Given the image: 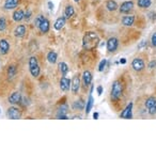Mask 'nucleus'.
Wrapping results in <instances>:
<instances>
[{"label":"nucleus","instance_id":"f257e3e1","mask_svg":"<svg viewBox=\"0 0 156 157\" xmlns=\"http://www.w3.org/2000/svg\"><path fill=\"white\" fill-rule=\"evenodd\" d=\"M98 43H100V37H98L97 33L90 31L83 35L82 46L87 50L93 49L94 47H96V45H97Z\"/></svg>","mask_w":156,"mask_h":157},{"label":"nucleus","instance_id":"f03ea898","mask_svg":"<svg viewBox=\"0 0 156 157\" xmlns=\"http://www.w3.org/2000/svg\"><path fill=\"white\" fill-rule=\"evenodd\" d=\"M124 91V85L120 79H117L112 82V87H111V91H110V97L113 101H118L123 94Z\"/></svg>","mask_w":156,"mask_h":157},{"label":"nucleus","instance_id":"7ed1b4c3","mask_svg":"<svg viewBox=\"0 0 156 157\" xmlns=\"http://www.w3.org/2000/svg\"><path fill=\"white\" fill-rule=\"evenodd\" d=\"M28 65H29V71H30V74H31V76L34 77V78L39 77L40 73H41V68H40V65H39V62H38V59H36V57H34V56L30 57L29 62H28Z\"/></svg>","mask_w":156,"mask_h":157},{"label":"nucleus","instance_id":"20e7f679","mask_svg":"<svg viewBox=\"0 0 156 157\" xmlns=\"http://www.w3.org/2000/svg\"><path fill=\"white\" fill-rule=\"evenodd\" d=\"M144 107L148 109L149 114L155 116L156 114V98L154 96H150L144 101Z\"/></svg>","mask_w":156,"mask_h":157},{"label":"nucleus","instance_id":"39448f33","mask_svg":"<svg viewBox=\"0 0 156 157\" xmlns=\"http://www.w3.org/2000/svg\"><path fill=\"white\" fill-rule=\"evenodd\" d=\"M134 10V1L128 0V1H124L119 6V11L122 14H129L131 11Z\"/></svg>","mask_w":156,"mask_h":157},{"label":"nucleus","instance_id":"423d86ee","mask_svg":"<svg viewBox=\"0 0 156 157\" xmlns=\"http://www.w3.org/2000/svg\"><path fill=\"white\" fill-rule=\"evenodd\" d=\"M6 116H8V118L11 119V120H18V119H21V113L18 108L12 106V107L8 108V110H6Z\"/></svg>","mask_w":156,"mask_h":157},{"label":"nucleus","instance_id":"0eeeda50","mask_svg":"<svg viewBox=\"0 0 156 157\" xmlns=\"http://www.w3.org/2000/svg\"><path fill=\"white\" fill-rule=\"evenodd\" d=\"M79 89H80V76H79V74H76L75 76L73 77L72 82H71L72 93H73L74 95L78 94Z\"/></svg>","mask_w":156,"mask_h":157},{"label":"nucleus","instance_id":"6e6552de","mask_svg":"<svg viewBox=\"0 0 156 157\" xmlns=\"http://www.w3.org/2000/svg\"><path fill=\"white\" fill-rule=\"evenodd\" d=\"M106 46H107V50H108L109 52H115L119 47V40L115 36L110 37V39H108V41H107Z\"/></svg>","mask_w":156,"mask_h":157},{"label":"nucleus","instance_id":"1a4fd4ad","mask_svg":"<svg viewBox=\"0 0 156 157\" xmlns=\"http://www.w3.org/2000/svg\"><path fill=\"white\" fill-rule=\"evenodd\" d=\"M131 67H133L134 71L136 72H141V71L144 70L146 67V64H144V61L140 58H135L131 62Z\"/></svg>","mask_w":156,"mask_h":157},{"label":"nucleus","instance_id":"9d476101","mask_svg":"<svg viewBox=\"0 0 156 157\" xmlns=\"http://www.w3.org/2000/svg\"><path fill=\"white\" fill-rule=\"evenodd\" d=\"M133 103H129L128 105L125 107V109L120 113V118L122 119H131L133 118Z\"/></svg>","mask_w":156,"mask_h":157},{"label":"nucleus","instance_id":"9b49d317","mask_svg":"<svg viewBox=\"0 0 156 157\" xmlns=\"http://www.w3.org/2000/svg\"><path fill=\"white\" fill-rule=\"evenodd\" d=\"M71 82L72 80H70L69 78H67L65 76L61 77L60 79V85H59V87H60V90L62 92H67L70 90V88H71Z\"/></svg>","mask_w":156,"mask_h":157},{"label":"nucleus","instance_id":"f8f14e48","mask_svg":"<svg viewBox=\"0 0 156 157\" xmlns=\"http://www.w3.org/2000/svg\"><path fill=\"white\" fill-rule=\"evenodd\" d=\"M9 104H12V105H15V104H18L21 101V92L16 91V92H13L12 94L9 96L8 98Z\"/></svg>","mask_w":156,"mask_h":157},{"label":"nucleus","instance_id":"ddd939ff","mask_svg":"<svg viewBox=\"0 0 156 157\" xmlns=\"http://www.w3.org/2000/svg\"><path fill=\"white\" fill-rule=\"evenodd\" d=\"M82 83L85 88H88L92 83V74L90 71H85L82 73Z\"/></svg>","mask_w":156,"mask_h":157},{"label":"nucleus","instance_id":"4468645a","mask_svg":"<svg viewBox=\"0 0 156 157\" xmlns=\"http://www.w3.org/2000/svg\"><path fill=\"white\" fill-rule=\"evenodd\" d=\"M18 3H19V0H6L3 3V9L6 11L14 10V9L17 8Z\"/></svg>","mask_w":156,"mask_h":157},{"label":"nucleus","instance_id":"2eb2a0df","mask_svg":"<svg viewBox=\"0 0 156 157\" xmlns=\"http://www.w3.org/2000/svg\"><path fill=\"white\" fill-rule=\"evenodd\" d=\"M135 23V16L131 14H126L125 16H123L122 18V25L125 26V27H131V26L134 25Z\"/></svg>","mask_w":156,"mask_h":157},{"label":"nucleus","instance_id":"dca6fc26","mask_svg":"<svg viewBox=\"0 0 156 157\" xmlns=\"http://www.w3.org/2000/svg\"><path fill=\"white\" fill-rule=\"evenodd\" d=\"M26 32H27V28H26V26L25 25H18L14 30V35L16 37H18V39H21V37L25 36Z\"/></svg>","mask_w":156,"mask_h":157},{"label":"nucleus","instance_id":"f3484780","mask_svg":"<svg viewBox=\"0 0 156 157\" xmlns=\"http://www.w3.org/2000/svg\"><path fill=\"white\" fill-rule=\"evenodd\" d=\"M24 17H25V12H24V10H21V9H17V10H15L14 13H13V15H12L13 21H16V23H19V21H23Z\"/></svg>","mask_w":156,"mask_h":157},{"label":"nucleus","instance_id":"a211bd4d","mask_svg":"<svg viewBox=\"0 0 156 157\" xmlns=\"http://www.w3.org/2000/svg\"><path fill=\"white\" fill-rule=\"evenodd\" d=\"M10 52V44L6 39L0 40V54L1 55H6Z\"/></svg>","mask_w":156,"mask_h":157},{"label":"nucleus","instance_id":"6ab92c4d","mask_svg":"<svg viewBox=\"0 0 156 157\" xmlns=\"http://www.w3.org/2000/svg\"><path fill=\"white\" fill-rule=\"evenodd\" d=\"M74 14H75V9H74V6H72V4H67L64 9V14H63V16L65 17V19H70L74 16Z\"/></svg>","mask_w":156,"mask_h":157},{"label":"nucleus","instance_id":"aec40b11","mask_svg":"<svg viewBox=\"0 0 156 157\" xmlns=\"http://www.w3.org/2000/svg\"><path fill=\"white\" fill-rule=\"evenodd\" d=\"M105 6H106V9L109 12H115V11L119 10V4L116 0H107Z\"/></svg>","mask_w":156,"mask_h":157},{"label":"nucleus","instance_id":"412c9836","mask_svg":"<svg viewBox=\"0 0 156 157\" xmlns=\"http://www.w3.org/2000/svg\"><path fill=\"white\" fill-rule=\"evenodd\" d=\"M49 28H50V23L47 18H44L43 21L41 23V25L39 26V30L42 33H47L49 31Z\"/></svg>","mask_w":156,"mask_h":157},{"label":"nucleus","instance_id":"4be33fe9","mask_svg":"<svg viewBox=\"0 0 156 157\" xmlns=\"http://www.w3.org/2000/svg\"><path fill=\"white\" fill-rule=\"evenodd\" d=\"M65 21H67V19H65L64 16H61V17H59V18H57V21H55V24H54V28L56 30H61L64 27Z\"/></svg>","mask_w":156,"mask_h":157},{"label":"nucleus","instance_id":"5701e85b","mask_svg":"<svg viewBox=\"0 0 156 157\" xmlns=\"http://www.w3.org/2000/svg\"><path fill=\"white\" fill-rule=\"evenodd\" d=\"M46 58H47V61L50 64H55L57 62V59H58V55H57L56 52H52V50H50V52H48Z\"/></svg>","mask_w":156,"mask_h":157},{"label":"nucleus","instance_id":"b1692460","mask_svg":"<svg viewBox=\"0 0 156 157\" xmlns=\"http://www.w3.org/2000/svg\"><path fill=\"white\" fill-rule=\"evenodd\" d=\"M16 67H15L14 65H10L8 67V71H6V76H8V78L10 79V80H12L13 78L15 77V75H16Z\"/></svg>","mask_w":156,"mask_h":157},{"label":"nucleus","instance_id":"393cba45","mask_svg":"<svg viewBox=\"0 0 156 157\" xmlns=\"http://www.w3.org/2000/svg\"><path fill=\"white\" fill-rule=\"evenodd\" d=\"M93 104H94V99H93V97H92V95H90L89 98H88L87 104H86V107H85L86 114H89L90 113V111L92 110V107H93Z\"/></svg>","mask_w":156,"mask_h":157},{"label":"nucleus","instance_id":"a878e982","mask_svg":"<svg viewBox=\"0 0 156 157\" xmlns=\"http://www.w3.org/2000/svg\"><path fill=\"white\" fill-rule=\"evenodd\" d=\"M152 4V0H137V6L140 9H148Z\"/></svg>","mask_w":156,"mask_h":157},{"label":"nucleus","instance_id":"bb28decb","mask_svg":"<svg viewBox=\"0 0 156 157\" xmlns=\"http://www.w3.org/2000/svg\"><path fill=\"white\" fill-rule=\"evenodd\" d=\"M58 67H59L60 73L62 74V76H65V75L67 74V72H69V65H67L65 62H60L58 65Z\"/></svg>","mask_w":156,"mask_h":157},{"label":"nucleus","instance_id":"cd10ccee","mask_svg":"<svg viewBox=\"0 0 156 157\" xmlns=\"http://www.w3.org/2000/svg\"><path fill=\"white\" fill-rule=\"evenodd\" d=\"M86 107V104L83 101H81V99H78V101H75L73 104V108L75 110H83Z\"/></svg>","mask_w":156,"mask_h":157},{"label":"nucleus","instance_id":"c85d7f7f","mask_svg":"<svg viewBox=\"0 0 156 157\" xmlns=\"http://www.w3.org/2000/svg\"><path fill=\"white\" fill-rule=\"evenodd\" d=\"M6 19L4 16H1L0 17V32H3L4 30L6 29Z\"/></svg>","mask_w":156,"mask_h":157},{"label":"nucleus","instance_id":"c756f323","mask_svg":"<svg viewBox=\"0 0 156 157\" xmlns=\"http://www.w3.org/2000/svg\"><path fill=\"white\" fill-rule=\"evenodd\" d=\"M44 18H45V17H44L42 14H39L38 16H36V18H34V21H33L34 27L39 28V26L41 25V23L43 21V19H44Z\"/></svg>","mask_w":156,"mask_h":157},{"label":"nucleus","instance_id":"7c9ffc66","mask_svg":"<svg viewBox=\"0 0 156 157\" xmlns=\"http://www.w3.org/2000/svg\"><path fill=\"white\" fill-rule=\"evenodd\" d=\"M67 109H69L67 105L61 106L60 109H59V110H58V112H57V116H59V114H67Z\"/></svg>","mask_w":156,"mask_h":157},{"label":"nucleus","instance_id":"2f4dec72","mask_svg":"<svg viewBox=\"0 0 156 157\" xmlns=\"http://www.w3.org/2000/svg\"><path fill=\"white\" fill-rule=\"evenodd\" d=\"M106 64H107V60L106 59H103L102 61L100 62V64H98V72H103L104 71V68L106 67Z\"/></svg>","mask_w":156,"mask_h":157},{"label":"nucleus","instance_id":"473e14b6","mask_svg":"<svg viewBox=\"0 0 156 157\" xmlns=\"http://www.w3.org/2000/svg\"><path fill=\"white\" fill-rule=\"evenodd\" d=\"M31 16H32V12H31V10H28L27 12L25 13V17H24V19H25L26 21H29L30 19H31Z\"/></svg>","mask_w":156,"mask_h":157},{"label":"nucleus","instance_id":"72a5a7b5","mask_svg":"<svg viewBox=\"0 0 156 157\" xmlns=\"http://www.w3.org/2000/svg\"><path fill=\"white\" fill-rule=\"evenodd\" d=\"M151 43L154 47H156V32L153 33L152 36H151Z\"/></svg>","mask_w":156,"mask_h":157},{"label":"nucleus","instance_id":"f704fd0d","mask_svg":"<svg viewBox=\"0 0 156 157\" xmlns=\"http://www.w3.org/2000/svg\"><path fill=\"white\" fill-rule=\"evenodd\" d=\"M149 67L151 68V70H153V68L156 67V61L155 60H152L150 63H149Z\"/></svg>","mask_w":156,"mask_h":157},{"label":"nucleus","instance_id":"c9c22d12","mask_svg":"<svg viewBox=\"0 0 156 157\" xmlns=\"http://www.w3.org/2000/svg\"><path fill=\"white\" fill-rule=\"evenodd\" d=\"M57 119H60V120H67V114H59V116H57Z\"/></svg>","mask_w":156,"mask_h":157},{"label":"nucleus","instance_id":"e433bc0d","mask_svg":"<svg viewBox=\"0 0 156 157\" xmlns=\"http://www.w3.org/2000/svg\"><path fill=\"white\" fill-rule=\"evenodd\" d=\"M97 93H98V95H101L103 93V87L102 86H98L97 87Z\"/></svg>","mask_w":156,"mask_h":157},{"label":"nucleus","instance_id":"4c0bfd02","mask_svg":"<svg viewBox=\"0 0 156 157\" xmlns=\"http://www.w3.org/2000/svg\"><path fill=\"white\" fill-rule=\"evenodd\" d=\"M48 9L49 10H54V3L51 1H48Z\"/></svg>","mask_w":156,"mask_h":157},{"label":"nucleus","instance_id":"58836bf2","mask_svg":"<svg viewBox=\"0 0 156 157\" xmlns=\"http://www.w3.org/2000/svg\"><path fill=\"white\" fill-rule=\"evenodd\" d=\"M146 41H142L141 43H140L139 45H138V48H139V49H140V48H142V47H143V46L146 45Z\"/></svg>","mask_w":156,"mask_h":157},{"label":"nucleus","instance_id":"ea45409f","mask_svg":"<svg viewBox=\"0 0 156 157\" xmlns=\"http://www.w3.org/2000/svg\"><path fill=\"white\" fill-rule=\"evenodd\" d=\"M93 118H94V119H97V118H98V113H97V112H94Z\"/></svg>","mask_w":156,"mask_h":157},{"label":"nucleus","instance_id":"a19ab883","mask_svg":"<svg viewBox=\"0 0 156 157\" xmlns=\"http://www.w3.org/2000/svg\"><path fill=\"white\" fill-rule=\"evenodd\" d=\"M120 62H121V63H122V64H124L125 62H126V60H125V59H122V60H121V61H120Z\"/></svg>","mask_w":156,"mask_h":157},{"label":"nucleus","instance_id":"79ce46f5","mask_svg":"<svg viewBox=\"0 0 156 157\" xmlns=\"http://www.w3.org/2000/svg\"><path fill=\"white\" fill-rule=\"evenodd\" d=\"M74 1H75V2H77V3H78V2L80 1V0H74Z\"/></svg>","mask_w":156,"mask_h":157}]
</instances>
